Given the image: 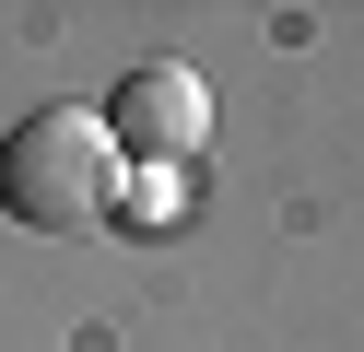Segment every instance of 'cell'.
Here are the masks:
<instances>
[{"label": "cell", "instance_id": "obj_2", "mask_svg": "<svg viewBox=\"0 0 364 352\" xmlns=\"http://www.w3.org/2000/svg\"><path fill=\"white\" fill-rule=\"evenodd\" d=\"M95 117H106V141H118V164H188L200 141H212V94H200V70H129Z\"/></svg>", "mask_w": 364, "mask_h": 352}, {"label": "cell", "instance_id": "obj_1", "mask_svg": "<svg viewBox=\"0 0 364 352\" xmlns=\"http://www.w3.org/2000/svg\"><path fill=\"white\" fill-rule=\"evenodd\" d=\"M118 141H106V117L95 106H36L24 129L0 141V211L12 223H36V235H82V223H106L118 211Z\"/></svg>", "mask_w": 364, "mask_h": 352}]
</instances>
